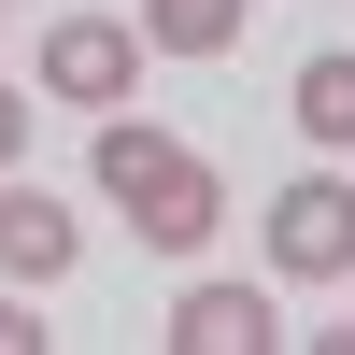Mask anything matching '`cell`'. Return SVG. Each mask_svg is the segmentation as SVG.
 Instances as JSON below:
<instances>
[{"label":"cell","instance_id":"cell-1","mask_svg":"<svg viewBox=\"0 0 355 355\" xmlns=\"http://www.w3.org/2000/svg\"><path fill=\"white\" fill-rule=\"evenodd\" d=\"M85 171H100V199L128 214V242H157V256H199V242H214V214H227V171L199 157V142L142 128V114H100Z\"/></svg>","mask_w":355,"mask_h":355},{"label":"cell","instance_id":"cell-2","mask_svg":"<svg viewBox=\"0 0 355 355\" xmlns=\"http://www.w3.org/2000/svg\"><path fill=\"white\" fill-rule=\"evenodd\" d=\"M270 270H299V284H341L355 270V185L341 171H299V185L270 199Z\"/></svg>","mask_w":355,"mask_h":355},{"label":"cell","instance_id":"cell-3","mask_svg":"<svg viewBox=\"0 0 355 355\" xmlns=\"http://www.w3.org/2000/svg\"><path fill=\"white\" fill-rule=\"evenodd\" d=\"M43 85L114 114V100L142 85V28H114V15H57V28H43Z\"/></svg>","mask_w":355,"mask_h":355},{"label":"cell","instance_id":"cell-4","mask_svg":"<svg viewBox=\"0 0 355 355\" xmlns=\"http://www.w3.org/2000/svg\"><path fill=\"white\" fill-rule=\"evenodd\" d=\"M71 256H85L71 199H43V185H0V284H57Z\"/></svg>","mask_w":355,"mask_h":355},{"label":"cell","instance_id":"cell-5","mask_svg":"<svg viewBox=\"0 0 355 355\" xmlns=\"http://www.w3.org/2000/svg\"><path fill=\"white\" fill-rule=\"evenodd\" d=\"M171 341H185V355H256V341H284V327H270L256 284H185V299H171Z\"/></svg>","mask_w":355,"mask_h":355},{"label":"cell","instance_id":"cell-6","mask_svg":"<svg viewBox=\"0 0 355 355\" xmlns=\"http://www.w3.org/2000/svg\"><path fill=\"white\" fill-rule=\"evenodd\" d=\"M142 57H242V0H142Z\"/></svg>","mask_w":355,"mask_h":355},{"label":"cell","instance_id":"cell-7","mask_svg":"<svg viewBox=\"0 0 355 355\" xmlns=\"http://www.w3.org/2000/svg\"><path fill=\"white\" fill-rule=\"evenodd\" d=\"M284 114H299V142H327V157H341V142H355V57H313Z\"/></svg>","mask_w":355,"mask_h":355},{"label":"cell","instance_id":"cell-8","mask_svg":"<svg viewBox=\"0 0 355 355\" xmlns=\"http://www.w3.org/2000/svg\"><path fill=\"white\" fill-rule=\"evenodd\" d=\"M57 327H43V313H28V284H0V355H43Z\"/></svg>","mask_w":355,"mask_h":355},{"label":"cell","instance_id":"cell-9","mask_svg":"<svg viewBox=\"0 0 355 355\" xmlns=\"http://www.w3.org/2000/svg\"><path fill=\"white\" fill-rule=\"evenodd\" d=\"M28 157V100H0V171H15Z\"/></svg>","mask_w":355,"mask_h":355}]
</instances>
